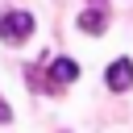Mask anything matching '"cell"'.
Listing matches in <instances>:
<instances>
[{"label":"cell","mask_w":133,"mask_h":133,"mask_svg":"<svg viewBox=\"0 0 133 133\" xmlns=\"http://www.w3.org/2000/svg\"><path fill=\"white\" fill-rule=\"evenodd\" d=\"M33 33V12H0V37L8 42V46H21L25 37Z\"/></svg>","instance_id":"cell-1"},{"label":"cell","mask_w":133,"mask_h":133,"mask_svg":"<svg viewBox=\"0 0 133 133\" xmlns=\"http://www.w3.org/2000/svg\"><path fill=\"white\" fill-rule=\"evenodd\" d=\"M79 79V62L75 58H54V66H50V83H46V91L54 96V91H62L66 83H75Z\"/></svg>","instance_id":"cell-2"},{"label":"cell","mask_w":133,"mask_h":133,"mask_svg":"<svg viewBox=\"0 0 133 133\" xmlns=\"http://www.w3.org/2000/svg\"><path fill=\"white\" fill-rule=\"evenodd\" d=\"M104 83H108V91H129V87H133V62H129V58H116V62L108 66Z\"/></svg>","instance_id":"cell-3"},{"label":"cell","mask_w":133,"mask_h":133,"mask_svg":"<svg viewBox=\"0 0 133 133\" xmlns=\"http://www.w3.org/2000/svg\"><path fill=\"white\" fill-rule=\"evenodd\" d=\"M104 25H108V12H104V8L79 12V29H83V33H104Z\"/></svg>","instance_id":"cell-4"},{"label":"cell","mask_w":133,"mask_h":133,"mask_svg":"<svg viewBox=\"0 0 133 133\" xmlns=\"http://www.w3.org/2000/svg\"><path fill=\"white\" fill-rule=\"evenodd\" d=\"M8 121H12V108H8L4 100H0V125H8Z\"/></svg>","instance_id":"cell-5"}]
</instances>
